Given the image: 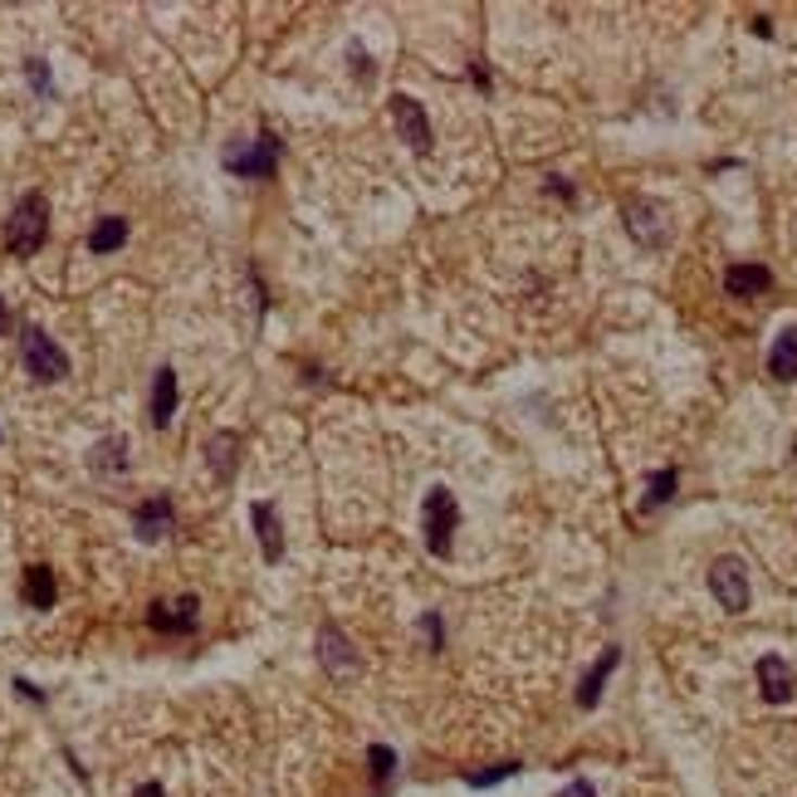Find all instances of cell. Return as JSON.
I'll use <instances>...</instances> for the list:
<instances>
[{
  "label": "cell",
  "mask_w": 797,
  "mask_h": 797,
  "mask_svg": "<svg viewBox=\"0 0 797 797\" xmlns=\"http://www.w3.org/2000/svg\"><path fill=\"white\" fill-rule=\"evenodd\" d=\"M15 690H21V695H25V699H35V705H45V690H35V685H30V680H15Z\"/></svg>",
  "instance_id": "obj_27"
},
{
  "label": "cell",
  "mask_w": 797,
  "mask_h": 797,
  "mask_svg": "<svg viewBox=\"0 0 797 797\" xmlns=\"http://www.w3.org/2000/svg\"><path fill=\"white\" fill-rule=\"evenodd\" d=\"M621 220H627V236L636 240L641 250L670 245V216H666V206H660V201L627 197V201H621Z\"/></svg>",
  "instance_id": "obj_5"
},
{
  "label": "cell",
  "mask_w": 797,
  "mask_h": 797,
  "mask_svg": "<svg viewBox=\"0 0 797 797\" xmlns=\"http://www.w3.org/2000/svg\"><path fill=\"white\" fill-rule=\"evenodd\" d=\"M558 797H597V787H592V783H587V777H572V783H568V787H562V793H558Z\"/></svg>",
  "instance_id": "obj_26"
},
{
  "label": "cell",
  "mask_w": 797,
  "mask_h": 797,
  "mask_svg": "<svg viewBox=\"0 0 797 797\" xmlns=\"http://www.w3.org/2000/svg\"><path fill=\"white\" fill-rule=\"evenodd\" d=\"M709 592L724 611H748V572L738 558H714L709 562Z\"/></svg>",
  "instance_id": "obj_8"
},
{
  "label": "cell",
  "mask_w": 797,
  "mask_h": 797,
  "mask_svg": "<svg viewBox=\"0 0 797 797\" xmlns=\"http://www.w3.org/2000/svg\"><path fill=\"white\" fill-rule=\"evenodd\" d=\"M367 763H372V777H392L396 773V754L387 744H372L367 748Z\"/></svg>",
  "instance_id": "obj_23"
},
{
  "label": "cell",
  "mask_w": 797,
  "mask_h": 797,
  "mask_svg": "<svg viewBox=\"0 0 797 797\" xmlns=\"http://www.w3.org/2000/svg\"><path fill=\"white\" fill-rule=\"evenodd\" d=\"M206 465L211 475H220V480H236V465H240V435L236 431H216L206 441Z\"/></svg>",
  "instance_id": "obj_17"
},
{
  "label": "cell",
  "mask_w": 797,
  "mask_h": 797,
  "mask_svg": "<svg viewBox=\"0 0 797 797\" xmlns=\"http://www.w3.org/2000/svg\"><path fill=\"white\" fill-rule=\"evenodd\" d=\"M132 797H167V793H162V783H142Z\"/></svg>",
  "instance_id": "obj_28"
},
{
  "label": "cell",
  "mask_w": 797,
  "mask_h": 797,
  "mask_svg": "<svg viewBox=\"0 0 797 797\" xmlns=\"http://www.w3.org/2000/svg\"><path fill=\"white\" fill-rule=\"evenodd\" d=\"M318 660H324V670L333 680H353L357 670H363V656H357L353 636H347L338 621H324V627H318Z\"/></svg>",
  "instance_id": "obj_6"
},
{
  "label": "cell",
  "mask_w": 797,
  "mask_h": 797,
  "mask_svg": "<svg viewBox=\"0 0 797 797\" xmlns=\"http://www.w3.org/2000/svg\"><path fill=\"white\" fill-rule=\"evenodd\" d=\"M250 519H255V539H260V553H265V562H279V558H284V523H279L275 504H255V509H250Z\"/></svg>",
  "instance_id": "obj_13"
},
{
  "label": "cell",
  "mask_w": 797,
  "mask_h": 797,
  "mask_svg": "<svg viewBox=\"0 0 797 797\" xmlns=\"http://www.w3.org/2000/svg\"><path fill=\"white\" fill-rule=\"evenodd\" d=\"M724 289L734 299H758V294L773 289V275H768L763 265H729L724 269Z\"/></svg>",
  "instance_id": "obj_15"
},
{
  "label": "cell",
  "mask_w": 797,
  "mask_h": 797,
  "mask_svg": "<svg viewBox=\"0 0 797 797\" xmlns=\"http://www.w3.org/2000/svg\"><path fill=\"white\" fill-rule=\"evenodd\" d=\"M768 377H777V382H793V377H797V328H783V333L773 338Z\"/></svg>",
  "instance_id": "obj_18"
},
{
  "label": "cell",
  "mask_w": 797,
  "mask_h": 797,
  "mask_svg": "<svg viewBox=\"0 0 797 797\" xmlns=\"http://www.w3.org/2000/svg\"><path fill=\"white\" fill-rule=\"evenodd\" d=\"M392 123H396V138L406 142V148L416 152V157H426L435 142L431 132V118H426V109L412 99V93H392Z\"/></svg>",
  "instance_id": "obj_7"
},
{
  "label": "cell",
  "mask_w": 797,
  "mask_h": 797,
  "mask_svg": "<svg viewBox=\"0 0 797 797\" xmlns=\"http://www.w3.org/2000/svg\"><path fill=\"white\" fill-rule=\"evenodd\" d=\"M758 675V695L768 699V705H783V699H793V666H787L783 656H763L754 666Z\"/></svg>",
  "instance_id": "obj_11"
},
{
  "label": "cell",
  "mask_w": 797,
  "mask_h": 797,
  "mask_svg": "<svg viewBox=\"0 0 797 797\" xmlns=\"http://www.w3.org/2000/svg\"><path fill=\"white\" fill-rule=\"evenodd\" d=\"M177 402H181L177 367H157V377H152V406H148L157 431H167V426H172V416H177Z\"/></svg>",
  "instance_id": "obj_12"
},
{
  "label": "cell",
  "mask_w": 797,
  "mask_h": 797,
  "mask_svg": "<svg viewBox=\"0 0 797 797\" xmlns=\"http://www.w3.org/2000/svg\"><path fill=\"white\" fill-rule=\"evenodd\" d=\"M0 435H5V431H0Z\"/></svg>",
  "instance_id": "obj_30"
},
{
  "label": "cell",
  "mask_w": 797,
  "mask_h": 797,
  "mask_svg": "<svg viewBox=\"0 0 797 797\" xmlns=\"http://www.w3.org/2000/svg\"><path fill=\"white\" fill-rule=\"evenodd\" d=\"M128 435H103L89 451V470L93 475H128Z\"/></svg>",
  "instance_id": "obj_16"
},
{
  "label": "cell",
  "mask_w": 797,
  "mask_h": 797,
  "mask_svg": "<svg viewBox=\"0 0 797 797\" xmlns=\"http://www.w3.org/2000/svg\"><path fill=\"white\" fill-rule=\"evenodd\" d=\"M675 484H680V475L675 470H660V475H650V484H646V509H660V504L675 494Z\"/></svg>",
  "instance_id": "obj_21"
},
{
  "label": "cell",
  "mask_w": 797,
  "mask_h": 797,
  "mask_svg": "<svg viewBox=\"0 0 797 797\" xmlns=\"http://www.w3.org/2000/svg\"><path fill=\"white\" fill-rule=\"evenodd\" d=\"M220 167L230 177H245V181H269L279 172V138L275 132H260V138H240L220 152Z\"/></svg>",
  "instance_id": "obj_3"
},
{
  "label": "cell",
  "mask_w": 797,
  "mask_h": 797,
  "mask_svg": "<svg viewBox=\"0 0 797 797\" xmlns=\"http://www.w3.org/2000/svg\"><path fill=\"white\" fill-rule=\"evenodd\" d=\"M21 363H25V372H30L35 382H45V387L69 377V357H64V347L35 324L21 333Z\"/></svg>",
  "instance_id": "obj_4"
},
{
  "label": "cell",
  "mask_w": 797,
  "mask_h": 797,
  "mask_svg": "<svg viewBox=\"0 0 797 797\" xmlns=\"http://www.w3.org/2000/svg\"><path fill=\"white\" fill-rule=\"evenodd\" d=\"M54 597H60V582H54V572L45 568V562L25 568V602H30L35 611H50Z\"/></svg>",
  "instance_id": "obj_19"
},
{
  "label": "cell",
  "mask_w": 797,
  "mask_h": 797,
  "mask_svg": "<svg viewBox=\"0 0 797 797\" xmlns=\"http://www.w3.org/2000/svg\"><path fill=\"white\" fill-rule=\"evenodd\" d=\"M11 328V308H5V299H0V333Z\"/></svg>",
  "instance_id": "obj_29"
},
{
  "label": "cell",
  "mask_w": 797,
  "mask_h": 797,
  "mask_svg": "<svg viewBox=\"0 0 797 797\" xmlns=\"http://www.w3.org/2000/svg\"><path fill=\"white\" fill-rule=\"evenodd\" d=\"M421 636L431 650H445V627H441V611H426L421 617Z\"/></svg>",
  "instance_id": "obj_24"
},
{
  "label": "cell",
  "mask_w": 797,
  "mask_h": 797,
  "mask_svg": "<svg viewBox=\"0 0 797 797\" xmlns=\"http://www.w3.org/2000/svg\"><path fill=\"white\" fill-rule=\"evenodd\" d=\"M172 529H177V504H172V494H152V499H142L138 509H132V533H138L142 543H162Z\"/></svg>",
  "instance_id": "obj_9"
},
{
  "label": "cell",
  "mask_w": 797,
  "mask_h": 797,
  "mask_svg": "<svg viewBox=\"0 0 797 797\" xmlns=\"http://www.w3.org/2000/svg\"><path fill=\"white\" fill-rule=\"evenodd\" d=\"M519 773V763H494V768H480V773H465V783L470 787H494V783H504V777H514Z\"/></svg>",
  "instance_id": "obj_22"
},
{
  "label": "cell",
  "mask_w": 797,
  "mask_h": 797,
  "mask_svg": "<svg viewBox=\"0 0 797 797\" xmlns=\"http://www.w3.org/2000/svg\"><path fill=\"white\" fill-rule=\"evenodd\" d=\"M617 666H621V650L607 646V650H602V660L587 670V675H582V685H578V705L582 709H597L602 690H607V680H611V670H617Z\"/></svg>",
  "instance_id": "obj_14"
},
{
  "label": "cell",
  "mask_w": 797,
  "mask_h": 797,
  "mask_svg": "<svg viewBox=\"0 0 797 797\" xmlns=\"http://www.w3.org/2000/svg\"><path fill=\"white\" fill-rule=\"evenodd\" d=\"M128 245V220L123 216H103L99 226L89 230V250L93 255H113V250Z\"/></svg>",
  "instance_id": "obj_20"
},
{
  "label": "cell",
  "mask_w": 797,
  "mask_h": 797,
  "mask_svg": "<svg viewBox=\"0 0 797 797\" xmlns=\"http://www.w3.org/2000/svg\"><path fill=\"white\" fill-rule=\"evenodd\" d=\"M45 240H50V201H45V191H25L5 220V250L30 260L45 250Z\"/></svg>",
  "instance_id": "obj_1"
},
{
  "label": "cell",
  "mask_w": 797,
  "mask_h": 797,
  "mask_svg": "<svg viewBox=\"0 0 797 797\" xmlns=\"http://www.w3.org/2000/svg\"><path fill=\"white\" fill-rule=\"evenodd\" d=\"M197 611H201V597H181V602H152L148 611V627L162 631V636H187V631H197Z\"/></svg>",
  "instance_id": "obj_10"
},
{
  "label": "cell",
  "mask_w": 797,
  "mask_h": 797,
  "mask_svg": "<svg viewBox=\"0 0 797 797\" xmlns=\"http://www.w3.org/2000/svg\"><path fill=\"white\" fill-rule=\"evenodd\" d=\"M25 74H30V89L40 93V99H50L54 84H50V69H45V60H30V64H25Z\"/></svg>",
  "instance_id": "obj_25"
},
{
  "label": "cell",
  "mask_w": 797,
  "mask_h": 797,
  "mask_svg": "<svg viewBox=\"0 0 797 797\" xmlns=\"http://www.w3.org/2000/svg\"><path fill=\"white\" fill-rule=\"evenodd\" d=\"M455 529H460V504L445 484H435L421 499V533H426V553L431 558H451L455 548Z\"/></svg>",
  "instance_id": "obj_2"
}]
</instances>
